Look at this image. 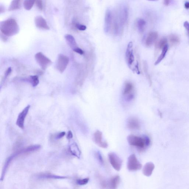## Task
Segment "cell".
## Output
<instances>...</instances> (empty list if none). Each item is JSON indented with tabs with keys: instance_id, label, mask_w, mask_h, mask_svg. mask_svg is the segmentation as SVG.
<instances>
[{
	"instance_id": "cell-1",
	"label": "cell",
	"mask_w": 189,
	"mask_h": 189,
	"mask_svg": "<svg viewBox=\"0 0 189 189\" xmlns=\"http://www.w3.org/2000/svg\"><path fill=\"white\" fill-rule=\"evenodd\" d=\"M0 30L2 33L10 37L18 33L19 28L15 20L10 18L1 22Z\"/></svg>"
},
{
	"instance_id": "cell-2",
	"label": "cell",
	"mask_w": 189,
	"mask_h": 189,
	"mask_svg": "<svg viewBox=\"0 0 189 189\" xmlns=\"http://www.w3.org/2000/svg\"><path fill=\"white\" fill-rule=\"evenodd\" d=\"M127 140L130 145L135 146L140 150H143L148 147L151 143L150 139L146 135L140 137L131 135L128 136Z\"/></svg>"
},
{
	"instance_id": "cell-3",
	"label": "cell",
	"mask_w": 189,
	"mask_h": 189,
	"mask_svg": "<svg viewBox=\"0 0 189 189\" xmlns=\"http://www.w3.org/2000/svg\"><path fill=\"white\" fill-rule=\"evenodd\" d=\"M142 165L139 161L135 154L130 155L128 158L127 163V168L131 172H135L140 170Z\"/></svg>"
},
{
	"instance_id": "cell-4",
	"label": "cell",
	"mask_w": 189,
	"mask_h": 189,
	"mask_svg": "<svg viewBox=\"0 0 189 189\" xmlns=\"http://www.w3.org/2000/svg\"><path fill=\"white\" fill-rule=\"evenodd\" d=\"M108 158L113 168L118 172L120 171L122 167V161L118 155L114 152L110 153L108 154Z\"/></svg>"
},
{
	"instance_id": "cell-5",
	"label": "cell",
	"mask_w": 189,
	"mask_h": 189,
	"mask_svg": "<svg viewBox=\"0 0 189 189\" xmlns=\"http://www.w3.org/2000/svg\"><path fill=\"white\" fill-rule=\"evenodd\" d=\"M35 60L42 69L45 70L52 63L51 60L42 53L39 52L35 55Z\"/></svg>"
},
{
	"instance_id": "cell-6",
	"label": "cell",
	"mask_w": 189,
	"mask_h": 189,
	"mask_svg": "<svg viewBox=\"0 0 189 189\" xmlns=\"http://www.w3.org/2000/svg\"><path fill=\"white\" fill-rule=\"evenodd\" d=\"M69 62L68 57L62 54L59 55L56 65L57 69L61 73L63 72L66 69Z\"/></svg>"
},
{
	"instance_id": "cell-7",
	"label": "cell",
	"mask_w": 189,
	"mask_h": 189,
	"mask_svg": "<svg viewBox=\"0 0 189 189\" xmlns=\"http://www.w3.org/2000/svg\"><path fill=\"white\" fill-rule=\"evenodd\" d=\"M30 107V105H28L19 114L17 117L16 124L19 128L23 130L24 129L25 119L29 111Z\"/></svg>"
},
{
	"instance_id": "cell-8",
	"label": "cell",
	"mask_w": 189,
	"mask_h": 189,
	"mask_svg": "<svg viewBox=\"0 0 189 189\" xmlns=\"http://www.w3.org/2000/svg\"><path fill=\"white\" fill-rule=\"evenodd\" d=\"M94 143L99 147L102 148H107L108 144L102 139V133L99 131H96L94 133Z\"/></svg>"
},
{
	"instance_id": "cell-9",
	"label": "cell",
	"mask_w": 189,
	"mask_h": 189,
	"mask_svg": "<svg viewBox=\"0 0 189 189\" xmlns=\"http://www.w3.org/2000/svg\"><path fill=\"white\" fill-rule=\"evenodd\" d=\"M133 47V43L130 42L128 44L126 53V60H127L128 65L129 66L132 65L133 62L135 61Z\"/></svg>"
},
{
	"instance_id": "cell-10",
	"label": "cell",
	"mask_w": 189,
	"mask_h": 189,
	"mask_svg": "<svg viewBox=\"0 0 189 189\" xmlns=\"http://www.w3.org/2000/svg\"><path fill=\"white\" fill-rule=\"evenodd\" d=\"M35 26L37 28L43 30H49L50 28L45 19L40 16H37L35 20Z\"/></svg>"
},
{
	"instance_id": "cell-11",
	"label": "cell",
	"mask_w": 189,
	"mask_h": 189,
	"mask_svg": "<svg viewBox=\"0 0 189 189\" xmlns=\"http://www.w3.org/2000/svg\"><path fill=\"white\" fill-rule=\"evenodd\" d=\"M127 126L130 130H138L140 129V124L138 119L135 117H131L128 119Z\"/></svg>"
},
{
	"instance_id": "cell-12",
	"label": "cell",
	"mask_w": 189,
	"mask_h": 189,
	"mask_svg": "<svg viewBox=\"0 0 189 189\" xmlns=\"http://www.w3.org/2000/svg\"><path fill=\"white\" fill-rule=\"evenodd\" d=\"M105 20V30L107 33L111 28L112 21V14L109 10H108L106 12Z\"/></svg>"
},
{
	"instance_id": "cell-13",
	"label": "cell",
	"mask_w": 189,
	"mask_h": 189,
	"mask_svg": "<svg viewBox=\"0 0 189 189\" xmlns=\"http://www.w3.org/2000/svg\"><path fill=\"white\" fill-rule=\"evenodd\" d=\"M69 150L71 154L73 156H76L78 158H80L81 154V151L76 143L73 142L71 143L70 144H69Z\"/></svg>"
},
{
	"instance_id": "cell-14",
	"label": "cell",
	"mask_w": 189,
	"mask_h": 189,
	"mask_svg": "<svg viewBox=\"0 0 189 189\" xmlns=\"http://www.w3.org/2000/svg\"><path fill=\"white\" fill-rule=\"evenodd\" d=\"M154 168V164L151 162H148L144 165L143 169V173L146 176H150L152 174Z\"/></svg>"
},
{
	"instance_id": "cell-15",
	"label": "cell",
	"mask_w": 189,
	"mask_h": 189,
	"mask_svg": "<svg viewBox=\"0 0 189 189\" xmlns=\"http://www.w3.org/2000/svg\"><path fill=\"white\" fill-rule=\"evenodd\" d=\"M39 179H63L67 178V176L55 175L48 173H42L39 174L37 176Z\"/></svg>"
},
{
	"instance_id": "cell-16",
	"label": "cell",
	"mask_w": 189,
	"mask_h": 189,
	"mask_svg": "<svg viewBox=\"0 0 189 189\" xmlns=\"http://www.w3.org/2000/svg\"><path fill=\"white\" fill-rule=\"evenodd\" d=\"M158 35L156 32H151L148 35L146 39V44L147 46H150L156 42Z\"/></svg>"
},
{
	"instance_id": "cell-17",
	"label": "cell",
	"mask_w": 189,
	"mask_h": 189,
	"mask_svg": "<svg viewBox=\"0 0 189 189\" xmlns=\"http://www.w3.org/2000/svg\"><path fill=\"white\" fill-rule=\"evenodd\" d=\"M65 38L67 41V43L73 50L78 47L75 39L72 35H65Z\"/></svg>"
},
{
	"instance_id": "cell-18",
	"label": "cell",
	"mask_w": 189,
	"mask_h": 189,
	"mask_svg": "<svg viewBox=\"0 0 189 189\" xmlns=\"http://www.w3.org/2000/svg\"><path fill=\"white\" fill-rule=\"evenodd\" d=\"M23 0H13L8 9L9 11L19 9L22 6Z\"/></svg>"
},
{
	"instance_id": "cell-19",
	"label": "cell",
	"mask_w": 189,
	"mask_h": 189,
	"mask_svg": "<svg viewBox=\"0 0 189 189\" xmlns=\"http://www.w3.org/2000/svg\"><path fill=\"white\" fill-rule=\"evenodd\" d=\"M120 177L119 176H116L112 177L109 183L110 188L116 189L120 183Z\"/></svg>"
},
{
	"instance_id": "cell-20",
	"label": "cell",
	"mask_w": 189,
	"mask_h": 189,
	"mask_svg": "<svg viewBox=\"0 0 189 189\" xmlns=\"http://www.w3.org/2000/svg\"><path fill=\"white\" fill-rule=\"evenodd\" d=\"M134 87L132 83H126L123 90V93L124 95L125 96L133 94Z\"/></svg>"
},
{
	"instance_id": "cell-21",
	"label": "cell",
	"mask_w": 189,
	"mask_h": 189,
	"mask_svg": "<svg viewBox=\"0 0 189 189\" xmlns=\"http://www.w3.org/2000/svg\"><path fill=\"white\" fill-rule=\"evenodd\" d=\"M169 47L168 45L166 46L165 47H164L163 49L162 50V53L160 54L159 57L158 58V59L157 60L156 62L155 63V65H157L160 63L162 60L165 58V57L166 55L167 51L168 50Z\"/></svg>"
},
{
	"instance_id": "cell-22",
	"label": "cell",
	"mask_w": 189,
	"mask_h": 189,
	"mask_svg": "<svg viewBox=\"0 0 189 189\" xmlns=\"http://www.w3.org/2000/svg\"><path fill=\"white\" fill-rule=\"evenodd\" d=\"M35 0H24V8L26 10H29L33 8Z\"/></svg>"
},
{
	"instance_id": "cell-23",
	"label": "cell",
	"mask_w": 189,
	"mask_h": 189,
	"mask_svg": "<svg viewBox=\"0 0 189 189\" xmlns=\"http://www.w3.org/2000/svg\"><path fill=\"white\" fill-rule=\"evenodd\" d=\"M28 81L30 82L32 86L34 87H36L39 83V77L37 76H30Z\"/></svg>"
},
{
	"instance_id": "cell-24",
	"label": "cell",
	"mask_w": 189,
	"mask_h": 189,
	"mask_svg": "<svg viewBox=\"0 0 189 189\" xmlns=\"http://www.w3.org/2000/svg\"><path fill=\"white\" fill-rule=\"evenodd\" d=\"M169 41L172 45H176L179 44L180 42L179 37L177 35L172 34L169 37Z\"/></svg>"
},
{
	"instance_id": "cell-25",
	"label": "cell",
	"mask_w": 189,
	"mask_h": 189,
	"mask_svg": "<svg viewBox=\"0 0 189 189\" xmlns=\"http://www.w3.org/2000/svg\"><path fill=\"white\" fill-rule=\"evenodd\" d=\"M167 39L163 38L160 39L157 44V47L159 49H163V48L168 45Z\"/></svg>"
},
{
	"instance_id": "cell-26",
	"label": "cell",
	"mask_w": 189,
	"mask_h": 189,
	"mask_svg": "<svg viewBox=\"0 0 189 189\" xmlns=\"http://www.w3.org/2000/svg\"><path fill=\"white\" fill-rule=\"evenodd\" d=\"M146 24L145 21L143 19H139L138 20L137 22V25L139 30L140 32H143L144 31V28H145Z\"/></svg>"
},
{
	"instance_id": "cell-27",
	"label": "cell",
	"mask_w": 189,
	"mask_h": 189,
	"mask_svg": "<svg viewBox=\"0 0 189 189\" xmlns=\"http://www.w3.org/2000/svg\"><path fill=\"white\" fill-rule=\"evenodd\" d=\"M89 178H87L83 179H78L76 180V183L78 185H83L87 184L89 181Z\"/></svg>"
},
{
	"instance_id": "cell-28",
	"label": "cell",
	"mask_w": 189,
	"mask_h": 189,
	"mask_svg": "<svg viewBox=\"0 0 189 189\" xmlns=\"http://www.w3.org/2000/svg\"><path fill=\"white\" fill-rule=\"evenodd\" d=\"M96 156L100 163L101 165H103L104 164V160H103L102 155L100 151H98L96 153Z\"/></svg>"
},
{
	"instance_id": "cell-29",
	"label": "cell",
	"mask_w": 189,
	"mask_h": 189,
	"mask_svg": "<svg viewBox=\"0 0 189 189\" xmlns=\"http://www.w3.org/2000/svg\"><path fill=\"white\" fill-rule=\"evenodd\" d=\"M35 3L39 9L41 10H42L43 8V5L42 0H35Z\"/></svg>"
},
{
	"instance_id": "cell-30",
	"label": "cell",
	"mask_w": 189,
	"mask_h": 189,
	"mask_svg": "<svg viewBox=\"0 0 189 189\" xmlns=\"http://www.w3.org/2000/svg\"><path fill=\"white\" fill-rule=\"evenodd\" d=\"M76 27L78 29L81 30V31H83L86 29V26L84 25L80 24H76Z\"/></svg>"
},
{
	"instance_id": "cell-31",
	"label": "cell",
	"mask_w": 189,
	"mask_h": 189,
	"mask_svg": "<svg viewBox=\"0 0 189 189\" xmlns=\"http://www.w3.org/2000/svg\"><path fill=\"white\" fill-rule=\"evenodd\" d=\"M126 100L127 101H130L132 100L134 98V94H132L126 96Z\"/></svg>"
},
{
	"instance_id": "cell-32",
	"label": "cell",
	"mask_w": 189,
	"mask_h": 189,
	"mask_svg": "<svg viewBox=\"0 0 189 189\" xmlns=\"http://www.w3.org/2000/svg\"><path fill=\"white\" fill-rule=\"evenodd\" d=\"M183 26H184L185 29H186L187 34H188V36L189 38V23L187 21L185 22L183 24Z\"/></svg>"
},
{
	"instance_id": "cell-33",
	"label": "cell",
	"mask_w": 189,
	"mask_h": 189,
	"mask_svg": "<svg viewBox=\"0 0 189 189\" xmlns=\"http://www.w3.org/2000/svg\"><path fill=\"white\" fill-rule=\"evenodd\" d=\"M73 51L80 55H83L84 54V51L79 47L76 48V49L73 50Z\"/></svg>"
},
{
	"instance_id": "cell-34",
	"label": "cell",
	"mask_w": 189,
	"mask_h": 189,
	"mask_svg": "<svg viewBox=\"0 0 189 189\" xmlns=\"http://www.w3.org/2000/svg\"><path fill=\"white\" fill-rule=\"evenodd\" d=\"M65 134L66 133L65 132H61L59 133L56 136V139H61L62 138H63V137L65 136Z\"/></svg>"
},
{
	"instance_id": "cell-35",
	"label": "cell",
	"mask_w": 189,
	"mask_h": 189,
	"mask_svg": "<svg viewBox=\"0 0 189 189\" xmlns=\"http://www.w3.org/2000/svg\"><path fill=\"white\" fill-rule=\"evenodd\" d=\"M12 72V69L11 68L9 67L7 69L6 72H5V78H6L8 76L10 75V74H11Z\"/></svg>"
},
{
	"instance_id": "cell-36",
	"label": "cell",
	"mask_w": 189,
	"mask_h": 189,
	"mask_svg": "<svg viewBox=\"0 0 189 189\" xmlns=\"http://www.w3.org/2000/svg\"><path fill=\"white\" fill-rule=\"evenodd\" d=\"M73 138V134L70 131H69L68 133V134L67 135V138L69 140H71V139H72Z\"/></svg>"
},
{
	"instance_id": "cell-37",
	"label": "cell",
	"mask_w": 189,
	"mask_h": 189,
	"mask_svg": "<svg viewBox=\"0 0 189 189\" xmlns=\"http://www.w3.org/2000/svg\"><path fill=\"white\" fill-rule=\"evenodd\" d=\"M172 0H164V3L166 6H168Z\"/></svg>"
},
{
	"instance_id": "cell-38",
	"label": "cell",
	"mask_w": 189,
	"mask_h": 189,
	"mask_svg": "<svg viewBox=\"0 0 189 189\" xmlns=\"http://www.w3.org/2000/svg\"><path fill=\"white\" fill-rule=\"evenodd\" d=\"M185 7L187 9H189V2H186L185 3Z\"/></svg>"
},
{
	"instance_id": "cell-39",
	"label": "cell",
	"mask_w": 189,
	"mask_h": 189,
	"mask_svg": "<svg viewBox=\"0 0 189 189\" xmlns=\"http://www.w3.org/2000/svg\"><path fill=\"white\" fill-rule=\"evenodd\" d=\"M148 1H158V0H148Z\"/></svg>"
}]
</instances>
